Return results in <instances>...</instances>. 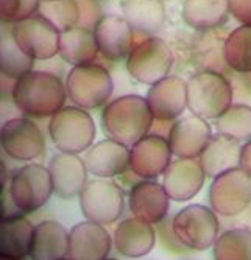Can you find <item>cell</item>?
<instances>
[{
  "label": "cell",
  "mask_w": 251,
  "mask_h": 260,
  "mask_svg": "<svg viewBox=\"0 0 251 260\" xmlns=\"http://www.w3.org/2000/svg\"><path fill=\"white\" fill-rule=\"evenodd\" d=\"M78 4H80V10H81L80 25L94 30L96 23L103 16L99 2H97V0H78Z\"/></svg>",
  "instance_id": "obj_35"
},
{
  "label": "cell",
  "mask_w": 251,
  "mask_h": 260,
  "mask_svg": "<svg viewBox=\"0 0 251 260\" xmlns=\"http://www.w3.org/2000/svg\"><path fill=\"white\" fill-rule=\"evenodd\" d=\"M105 260H117V258H105Z\"/></svg>",
  "instance_id": "obj_41"
},
{
  "label": "cell",
  "mask_w": 251,
  "mask_h": 260,
  "mask_svg": "<svg viewBox=\"0 0 251 260\" xmlns=\"http://www.w3.org/2000/svg\"><path fill=\"white\" fill-rule=\"evenodd\" d=\"M145 99L154 120H178L187 109V81L181 77L169 75L151 84Z\"/></svg>",
  "instance_id": "obj_15"
},
{
  "label": "cell",
  "mask_w": 251,
  "mask_h": 260,
  "mask_svg": "<svg viewBox=\"0 0 251 260\" xmlns=\"http://www.w3.org/2000/svg\"><path fill=\"white\" fill-rule=\"evenodd\" d=\"M173 61L170 45L161 38L150 36L134 45L127 58V70L133 80L151 86L169 77Z\"/></svg>",
  "instance_id": "obj_7"
},
{
  "label": "cell",
  "mask_w": 251,
  "mask_h": 260,
  "mask_svg": "<svg viewBox=\"0 0 251 260\" xmlns=\"http://www.w3.org/2000/svg\"><path fill=\"white\" fill-rule=\"evenodd\" d=\"M33 234L35 226L24 215L2 220L0 223V255L24 258L30 254Z\"/></svg>",
  "instance_id": "obj_28"
},
{
  "label": "cell",
  "mask_w": 251,
  "mask_h": 260,
  "mask_svg": "<svg viewBox=\"0 0 251 260\" xmlns=\"http://www.w3.org/2000/svg\"><path fill=\"white\" fill-rule=\"evenodd\" d=\"M167 139L173 156L182 159H197L212 139V128L206 119L191 114L173 122Z\"/></svg>",
  "instance_id": "obj_16"
},
{
  "label": "cell",
  "mask_w": 251,
  "mask_h": 260,
  "mask_svg": "<svg viewBox=\"0 0 251 260\" xmlns=\"http://www.w3.org/2000/svg\"><path fill=\"white\" fill-rule=\"evenodd\" d=\"M158 235H159V239H161L163 245L173 251V252H184V249H187L184 245H182L178 239H176V235L172 229V220H163L161 223H158Z\"/></svg>",
  "instance_id": "obj_36"
},
{
  "label": "cell",
  "mask_w": 251,
  "mask_h": 260,
  "mask_svg": "<svg viewBox=\"0 0 251 260\" xmlns=\"http://www.w3.org/2000/svg\"><path fill=\"white\" fill-rule=\"evenodd\" d=\"M225 64L237 74H251V25H239L223 41Z\"/></svg>",
  "instance_id": "obj_29"
},
{
  "label": "cell",
  "mask_w": 251,
  "mask_h": 260,
  "mask_svg": "<svg viewBox=\"0 0 251 260\" xmlns=\"http://www.w3.org/2000/svg\"><path fill=\"white\" fill-rule=\"evenodd\" d=\"M230 14L228 0H184L181 8L186 25L198 31H209L225 25Z\"/></svg>",
  "instance_id": "obj_24"
},
{
  "label": "cell",
  "mask_w": 251,
  "mask_h": 260,
  "mask_svg": "<svg viewBox=\"0 0 251 260\" xmlns=\"http://www.w3.org/2000/svg\"><path fill=\"white\" fill-rule=\"evenodd\" d=\"M251 203V176L240 167L226 170L212 178L209 204L217 215L236 217Z\"/></svg>",
  "instance_id": "obj_10"
},
{
  "label": "cell",
  "mask_w": 251,
  "mask_h": 260,
  "mask_svg": "<svg viewBox=\"0 0 251 260\" xmlns=\"http://www.w3.org/2000/svg\"><path fill=\"white\" fill-rule=\"evenodd\" d=\"M231 16L242 25H251V0H228Z\"/></svg>",
  "instance_id": "obj_37"
},
{
  "label": "cell",
  "mask_w": 251,
  "mask_h": 260,
  "mask_svg": "<svg viewBox=\"0 0 251 260\" xmlns=\"http://www.w3.org/2000/svg\"><path fill=\"white\" fill-rule=\"evenodd\" d=\"M233 105V87L223 74L204 69L187 80V109L206 120H217Z\"/></svg>",
  "instance_id": "obj_3"
},
{
  "label": "cell",
  "mask_w": 251,
  "mask_h": 260,
  "mask_svg": "<svg viewBox=\"0 0 251 260\" xmlns=\"http://www.w3.org/2000/svg\"><path fill=\"white\" fill-rule=\"evenodd\" d=\"M99 45L96 41L94 30L77 25L59 36V56L64 62L75 66H83L94 62L99 55Z\"/></svg>",
  "instance_id": "obj_27"
},
{
  "label": "cell",
  "mask_w": 251,
  "mask_h": 260,
  "mask_svg": "<svg viewBox=\"0 0 251 260\" xmlns=\"http://www.w3.org/2000/svg\"><path fill=\"white\" fill-rule=\"evenodd\" d=\"M0 260H24V258H17V257H5V255H0Z\"/></svg>",
  "instance_id": "obj_39"
},
{
  "label": "cell",
  "mask_w": 251,
  "mask_h": 260,
  "mask_svg": "<svg viewBox=\"0 0 251 260\" xmlns=\"http://www.w3.org/2000/svg\"><path fill=\"white\" fill-rule=\"evenodd\" d=\"M49 134L53 145L71 154L86 153L94 145L96 122L86 109L80 106H64L50 117Z\"/></svg>",
  "instance_id": "obj_4"
},
{
  "label": "cell",
  "mask_w": 251,
  "mask_h": 260,
  "mask_svg": "<svg viewBox=\"0 0 251 260\" xmlns=\"http://www.w3.org/2000/svg\"><path fill=\"white\" fill-rule=\"evenodd\" d=\"M62 260H74V258H71V257H66V258H62Z\"/></svg>",
  "instance_id": "obj_40"
},
{
  "label": "cell",
  "mask_w": 251,
  "mask_h": 260,
  "mask_svg": "<svg viewBox=\"0 0 251 260\" xmlns=\"http://www.w3.org/2000/svg\"><path fill=\"white\" fill-rule=\"evenodd\" d=\"M5 185L11 200L24 214L41 209L44 204H47L52 193H55L49 169L36 162H30L17 169Z\"/></svg>",
  "instance_id": "obj_8"
},
{
  "label": "cell",
  "mask_w": 251,
  "mask_h": 260,
  "mask_svg": "<svg viewBox=\"0 0 251 260\" xmlns=\"http://www.w3.org/2000/svg\"><path fill=\"white\" fill-rule=\"evenodd\" d=\"M172 229L176 239L187 249L206 251L214 246L220 223L217 214L203 204H191L172 217Z\"/></svg>",
  "instance_id": "obj_6"
},
{
  "label": "cell",
  "mask_w": 251,
  "mask_h": 260,
  "mask_svg": "<svg viewBox=\"0 0 251 260\" xmlns=\"http://www.w3.org/2000/svg\"><path fill=\"white\" fill-rule=\"evenodd\" d=\"M78 200L84 218L103 226L116 223L125 209L122 188L116 182L103 178L87 181Z\"/></svg>",
  "instance_id": "obj_9"
},
{
  "label": "cell",
  "mask_w": 251,
  "mask_h": 260,
  "mask_svg": "<svg viewBox=\"0 0 251 260\" xmlns=\"http://www.w3.org/2000/svg\"><path fill=\"white\" fill-rule=\"evenodd\" d=\"M206 172L197 159L176 157L163 175V185L173 201H189L203 188Z\"/></svg>",
  "instance_id": "obj_18"
},
{
  "label": "cell",
  "mask_w": 251,
  "mask_h": 260,
  "mask_svg": "<svg viewBox=\"0 0 251 260\" xmlns=\"http://www.w3.org/2000/svg\"><path fill=\"white\" fill-rule=\"evenodd\" d=\"M215 129L218 134L237 142L251 140V106L231 105L215 120Z\"/></svg>",
  "instance_id": "obj_32"
},
{
  "label": "cell",
  "mask_w": 251,
  "mask_h": 260,
  "mask_svg": "<svg viewBox=\"0 0 251 260\" xmlns=\"http://www.w3.org/2000/svg\"><path fill=\"white\" fill-rule=\"evenodd\" d=\"M67 97L83 109L105 106L114 90V81L108 69L97 62L75 66L66 78Z\"/></svg>",
  "instance_id": "obj_5"
},
{
  "label": "cell",
  "mask_w": 251,
  "mask_h": 260,
  "mask_svg": "<svg viewBox=\"0 0 251 260\" xmlns=\"http://www.w3.org/2000/svg\"><path fill=\"white\" fill-rule=\"evenodd\" d=\"M114 240L103 224L83 221L69 231V257L74 260H105Z\"/></svg>",
  "instance_id": "obj_20"
},
{
  "label": "cell",
  "mask_w": 251,
  "mask_h": 260,
  "mask_svg": "<svg viewBox=\"0 0 251 260\" xmlns=\"http://www.w3.org/2000/svg\"><path fill=\"white\" fill-rule=\"evenodd\" d=\"M154 117L142 95L128 93L108 102L102 111V128L109 139L131 147L150 134Z\"/></svg>",
  "instance_id": "obj_2"
},
{
  "label": "cell",
  "mask_w": 251,
  "mask_h": 260,
  "mask_svg": "<svg viewBox=\"0 0 251 260\" xmlns=\"http://www.w3.org/2000/svg\"><path fill=\"white\" fill-rule=\"evenodd\" d=\"M122 16L128 20L134 33L150 38L164 27L166 7L163 0H123Z\"/></svg>",
  "instance_id": "obj_25"
},
{
  "label": "cell",
  "mask_w": 251,
  "mask_h": 260,
  "mask_svg": "<svg viewBox=\"0 0 251 260\" xmlns=\"http://www.w3.org/2000/svg\"><path fill=\"white\" fill-rule=\"evenodd\" d=\"M38 14L52 22L59 33L80 25L81 19L78 0H41Z\"/></svg>",
  "instance_id": "obj_33"
},
{
  "label": "cell",
  "mask_w": 251,
  "mask_h": 260,
  "mask_svg": "<svg viewBox=\"0 0 251 260\" xmlns=\"http://www.w3.org/2000/svg\"><path fill=\"white\" fill-rule=\"evenodd\" d=\"M240 142L217 133L203 150L198 160L206 172V176L215 178L226 170L240 167Z\"/></svg>",
  "instance_id": "obj_26"
},
{
  "label": "cell",
  "mask_w": 251,
  "mask_h": 260,
  "mask_svg": "<svg viewBox=\"0 0 251 260\" xmlns=\"http://www.w3.org/2000/svg\"><path fill=\"white\" fill-rule=\"evenodd\" d=\"M116 251L128 258H141L148 255L156 245L154 228L141 218H127L120 221L112 235Z\"/></svg>",
  "instance_id": "obj_22"
},
{
  "label": "cell",
  "mask_w": 251,
  "mask_h": 260,
  "mask_svg": "<svg viewBox=\"0 0 251 260\" xmlns=\"http://www.w3.org/2000/svg\"><path fill=\"white\" fill-rule=\"evenodd\" d=\"M172 156L167 137L147 134L130 147V170L139 179H156L166 173Z\"/></svg>",
  "instance_id": "obj_13"
},
{
  "label": "cell",
  "mask_w": 251,
  "mask_h": 260,
  "mask_svg": "<svg viewBox=\"0 0 251 260\" xmlns=\"http://www.w3.org/2000/svg\"><path fill=\"white\" fill-rule=\"evenodd\" d=\"M212 248L215 260H251V229H228L218 235Z\"/></svg>",
  "instance_id": "obj_31"
},
{
  "label": "cell",
  "mask_w": 251,
  "mask_h": 260,
  "mask_svg": "<svg viewBox=\"0 0 251 260\" xmlns=\"http://www.w3.org/2000/svg\"><path fill=\"white\" fill-rule=\"evenodd\" d=\"M35 59L28 56L17 45L13 38L11 25H5L2 28V53H0V72L2 77L17 80L33 70Z\"/></svg>",
  "instance_id": "obj_30"
},
{
  "label": "cell",
  "mask_w": 251,
  "mask_h": 260,
  "mask_svg": "<svg viewBox=\"0 0 251 260\" xmlns=\"http://www.w3.org/2000/svg\"><path fill=\"white\" fill-rule=\"evenodd\" d=\"M240 169L251 176V140L245 142L240 151Z\"/></svg>",
  "instance_id": "obj_38"
},
{
  "label": "cell",
  "mask_w": 251,
  "mask_h": 260,
  "mask_svg": "<svg viewBox=\"0 0 251 260\" xmlns=\"http://www.w3.org/2000/svg\"><path fill=\"white\" fill-rule=\"evenodd\" d=\"M170 200L166 187L156 179H139L130 188L128 207L133 217L158 224L167 218Z\"/></svg>",
  "instance_id": "obj_14"
},
{
  "label": "cell",
  "mask_w": 251,
  "mask_h": 260,
  "mask_svg": "<svg viewBox=\"0 0 251 260\" xmlns=\"http://www.w3.org/2000/svg\"><path fill=\"white\" fill-rule=\"evenodd\" d=\"M67 89L61 78L45 70H30L16 80L11 100L30 119H45L66 106Z\"/></svg>",
  "instance_id": "obj_1"
},
{
  "label": "cell",
  "mask_w": 251,
  "mask_h": 260,
  "mask_svg": "<svg viewBox=\"0 0 251 260\" xmlns=\"http://www.w3.org/2000/svg\"><path fill=\"white\" fill-rule=\"evenodd\" d=\"M11 33L17 45L35 61H47L59 53L61 33L41 14L14 23Z\"/></svg>",
  "instance_id": "obj_11"
},
{
  "label": "cell",
  "mask_w": 251,
  "mask_h": 260,
  "mask_svg": "<svg viewBox=\"0 0 251 260\" xmlns=\"http://www.w3.org/2000/svg\"><path fill=\"white\" fill-rule=\"evenodd\" d=\"M41 0H0V19L4 25L25 20L38 14Z\"/></svg>",
  "instance_id": "obj_34"
},
{
  "label": "cell",
  "mask_w": 251,
  "mask_h": 260,
  "mask_svg": "<svg viewBox=\"0 0 251 260\" xmlns=\"http://www.w3.org/2000/svg\"><path fill=\"white\" fill-rule=\"evenodd\" d=\"M28 257L32 260H62L69 257V231L53 220L38 223Z\"/></svg>",
  "instance_id": "obj_23"
},
{
  "label": "cell",
  "mask_w": 251,
  "mask_h": 260,
  "mask_svg": "<svg viewBox=\"0 0 251 260\" xmlns=\"http://www.w3.org/2000/svg\"><path fill=\"white\" fill-rule=\"evenodd\" d=\"M2 150L14 160L30 162L45 151V139L41 128L30 117H14L0 129Z\"/></svg>",
  "instance_id": "obj_12"
},
{
  "label": "cell",
  "mask_w": 251,
  "mask_h": 260,
  "mask_svg": "<svg viewBox=\"0 0 251 260\" xmlns=\"http://www.w3.org/2000/svg\"><path fill=\"white\" fill-rule=\"evenodd\" d=\"M100 55L108 61L127 59L134 49V30L120 14H103L94 27Z\"/></svg>",
  "instance_id": "obj_17"
},
{
  "label": "cell",
  "mask_w": 251,
  "mask_h": 260,
  "mask_svg": "<svg viewBox=\"0 0 251 260\" xmlns=\"http://www.w3.org/2000/svg\"><path fill=\"white\" fill-rule=\"evenodd\" d=\"M87 172L96 178L111 179L130 170V148L114 139H103L84 153Z\"/></svg>",
  "instance_id": "obj_19"
},
{
  "label": "cell",
  "mask_w": 251,
  "mask_h": 260,
  "mask_svg": "<svg viewBox=\"0 0 251 260\" xmlns=\"http://www.w3.org/2000/svg\"><path fill=\"white\" fill-rule=\"evenodd\" d=\"M47 169L50 172L55 193L58 197L66 200L80 197L87 182L89 173L86 162L80 157V154L58 151L50 157Z\"/></svg>",
  "instance_id": "obj_21"
}]
</instances>
